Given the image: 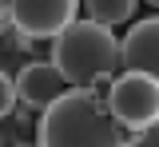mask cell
Listing matches in <instances>:
<instances>
[{
    "instance_id": "8992f818",
    "label": "cell",
    "mask_w": 159,
    "mask_h": 147,
    "mask_svg": "<svg viewBox=\"0 0 159 147\" xmlns=\"http://www.w3.org/2000/svg\"><path fill=\"white\" fill-rule=\"evenodd\" d=\"M64 91H68V84H64V76L56 72L52 60H28L16 72V100L28 104V107H36V111L52 107Z\"/></svg>"
},
{
    "instance_id": "30bf717a",
    "label": "cell",
    "mask_w": 159,
    "mask_h": 147,
    "mask_svg": "<svg viewBox=\"0 0 159 147\" xmlns=\"http://www.w3.org/2000/svg\"><path fill=\"white\" fill-rule=\"evenodd\" d=\"M8 24V0H0V28Z\"/></svg>"
},
{
    "instance_id": "7c38bea8",
    "label": "cell",
    "mask_w": 159,
    "mask_h": 147,
    "mask_svg": "<svg viewBox=\"0 0 159 147\" xmlns=\"http://www.w3.org/2000/svg\"><path fill=\"white\" fill-rule=\"evenodd\" d=\"M16 147H36V143H16Z\"/></svg>"
},
{
    "instance_id": "ba28073f",
    "label": "cell",
    "mask_w": 159,
    "mask_h": 147,
    "mask_svg": "<svg viewBox=\"0 0 159 147\" xmlns=\"http://www.w3.org/2000/svg\"><path fill=\"white\" fill-rule=\"evenodd\" d=\"M12 107H16V80H12L8 72H0V119H4Z\"/></svg>"
},
{
    "instance_id": "7a4b0ae2",
    "label": "cell",
    "mask_w": 159,
    "mask_h": 147,
    "mask_svg": "<svg viewBox=\"0 0 159 147\" xmlns=\"http://www.w3.org/2000/svg\"><path fill=\"white\" fill-rule=\"evenodd\" d=\"M52 64L68 87H96L119 72V36L103 24L72 20L52 40Z\"/></svg>"
},
{
    "instance_id": "6da1fadb",
    "label": "cell",
    "mask_w": 159,
    "mask_h": 147,
    "mask_svg": "<svg viewBox=\"0 0 159 147\" xmlns=\"http://www.w3.org/2000/svg\"><path fill=\"white\" fill-rule=\"evenodd\" d=\"M36 147H131L96 87H68L36 123Z\"/></svg>"
},
{
    "instance_id": "9c48e42d",
    "label": "cell",
    "mask_w": 159,
    "mask_h": 147,
    "mask_svg": "<svg viewBox=\"0 0 159 147\" xmlns=\"http://www.w3.org/2000/svg\"><path fill=\"white\" fill-rule=\"evenodd\" d=\"M131 147H159V119H155L151 127L135 131V135H131Z\"/></svg>"
},
{
    "instance_id": "5b68a950",
    "label": "cell",
    "mask_w": 159,
    "mask_h": 147,
    "mask_svg": "<svg viewBox=\"0 0 159 147\" xmlns=\"http://www.w3.org/2000/svg\"><path fill=\"white\" fill-rule=\"evenodd\" d=\"M119 68L159 84V16L135 20L127 28V36L119 40Z\"/></svg>"
},
{
    "instance_id": "277c9868",
    "label": "cell",
    "mask_w": 159,
    "mask_h": 147,
    "mask_svg": "<svg viewBox=\"0 0 159 147\" xmlns=\"http://www.w3.org/2000/svg\"><path fill=\"white\" fill-rule=\"evenodd\" d=\"M76 12L80 0H8V24L28 40H56Z\"/></svg>"
},
{
    "instance_id": "52a82bcc",
    "label": "cell",
    "mask_w": 159,
    "mask_h": 147,
    "mask_svg": "<svg viewBox=\"0 0 159 147\" xmlns=\"http://www.w3.org/2000/svg\"><path fill=\"white\" fill-rule=\"evenodd\" d=\"M139 0H84V12H88V20L92 24H103V28H111L116 32V24H127L135 16Z\"/></svg>"
},
{
    "instance_id": "3957f363",
    "label": "cell",
    "mask_w": 159,
    "mask_h": 147,
    "mask_svg": "<svg viewBox=\"0 0 159 147\" xmlns=\"http://www.w3.org/2000/svg\"><path fill=\"white\" fill-rule=\"evenodd\" d=\"M103 104L127 135H135V131H143L159 119V84L139 76V72H119L107 84Z\"/></svg>"
},
{
    "instance_id": "8fae6325",
    "label": "cell",
    "mask_w": 159,
    "mask_h": 147,
    "mask_svg": "<svg viewBox=\"0 0 159 147\" xmlns=\"http://www.w3.org/2000/svg\"><path fill=\"white\" fill-rule=\"evenodd\" d=\"M147 4H151V8H159V0H147Z\"/></svg>"
}]
</instances>
